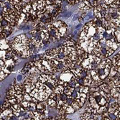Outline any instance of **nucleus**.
Segmentation results:
<instances>
[{"label": "nucleus", "instance_id": "1", "mask_svg": "<svg viewBox=\"0 0 120 120\" xmlns=\"http://www.w3.org/2000/svg\"><path fill=\"white\" fill-rule=\"evenodd\" d=\"M8 38L0 39V82L12 73L18 63L19 57L10 45Z\"/></svg>", "mask_w": 120, "mask_h": 120}, {"label": "nucleus", "instance_id": "2", "mask_svg": "<svg viewBox=\"0 0 120 120\" xmlns=\"http://www.w3.org/2000/svg\"><path fill=\"white\" fill-rule=\"evenodd\" d=\"M37 80L40 82H41L42 83H45L47 81H48V76L46 73H41L40 74H39L37 77Z\"/></svg>", "mask_w": 120, "mask_h": 120}, {"label": "nucleus", "instance_id": "3", "mask_svg": "<svg viewBox=\"0 0 120 120\" xmlns=\"http://www.w3.org/2000/svg\"><path fill=\"white\" fill-rule=\"evenodd\" d=\"M99 87V89H100L101 90H102V91H104L105 93H106V94H110V89H111V88L108 86V84H107L106 83L104 82V83H101Z\"/></svg>", "mask_w": 120, "mask_h": 120}, {"label": "nucleus", "instance_id": "4", "mask_svg": "<svg viewBox=\"0 0 120 120\" xmlns=\"http://www.w3.org/2000/svg\"><path fill=\"white\" fill-rule=\"evenodd\" d=\"M74 88H73V87H71L69 86H66L64 87V91H63V93L66 94L68 96H71V93L74 91Z\"/></svg>", "mask_w": 120, "mask_h": 120}, {"label": "nucleus", "instance_id": "5", "mask_svg": "<svg viewBox=\"0 0 120 120\" xmlns=\"http://www.w3.org/2000/svg\"><path fill=\"white\" fill-rule=\"evenodd\" d=\"M47 101V103H48V106H50V108H56V101L52 99H51V98H48V99H46Z\"/></svg>", "mask_w": 120, "mask_h": 120}, {"label": "nucleus", "instance_id": "6", "mask_svg": "<svg viewBox=\"0 0 120 120\" xmlns=\"http://www.w3.org/2000/svg\"><path fill=\"white\" fill-rule=\"evenodd\" d=\"M63 91H64V86H63L62 85H57L56 87H55V89H54V92H55L56 94H60L62 93H63Z\"/></svg>", "mask_w": 120, "mask_h": 120}, {"label": "nucleus", "instance_id": "7", "mask_svg": "<svg viewBox=\"0 0 120 120\" xmlns=\"http://www.w3.org/2000/svg\"><path fill=\"white\" fill-rule=\"evenodd\" d=\"M79 92L80 93H84L86 94H88L89 92V86H80L79 87Z\"/></svg>", "mask_w": 120, "mask_h": 120}, {"label": "nucleus", "instance_id": "8", "mask_svg": "<svg viewBox=\"0 0 120 120\" xmlns=\"http://www.w3.org/2000/svg\"><path fill=\"white\" fill-rule=\"evenodd\" d=\"M110 94H111L112 97L114 98V99H117V98H119V92L116 91L115 88H112L110 89Z\"/></svg>", "mask_w": 120, "mask_h": 120}, {"label": "nucleus", "instance_id": "9", "mask_svg": "<svg viewBox=\"0 0 120 120\" xmlns=\"http://www.w3.org/2000/svg\"><path fill=\"white\" fill-rule=\"evenodd\" d=\"M75 109L71 106V105H68L66 109H65V112H66V114H72L73 113H75Z\"/></svg>", "mask_w": 120, "mask_h": 120}, {"label": "nucleus", "instance_id": "10", "mask_svg": "<svg viewBox=\"0 0 120 120\" xmlns=\"http://www.w3.org/2000/svg\"><path fill=\"white\" fill-rule=\"evenodd\" d=\"M71 106L74 109L75 112H76V111H78V110L79 109H81V107L79 106V105L78 104V103L75 101V99L73 101V102L71 103Z\"/></svg>", "mask_w": 120, "mask_h": 120}, {"label": "nucleus", "instance_id": "11", "mask_svg": "<svg viewBox=\"0 0 120 120\" xmlns=\"http://www.w3.org/2000/svg\"><path fill=\"white\" fill-rule=\"evenodd\" d=\"M58 96H59V98H60V100H62L63 102H65V103H66V100H67V99H68V96L65 94H64V93H62V94H58Z\"/></svg>", "mask_w": 120, "mask_h": 120}, {"label": "nucleus", "instance_id": "12", "mask_svg": "<svg viewBox=\"0 0 120 120\" xmlns=\"http://www.w3.org/2000/svg\"><path fill=\"white\" fill-rule=\"evenodd\" d=\"M45 84V85H46V86L48 87V88H49L50 90H52V91H54V89H55V87H56V86H54V85H53V84H52V83L50 81H47V82H46Z\"/></svg>", "mask_w": 120, "mask_h": 120}, {"label": "nucleus", "instance_id": "13", "mask_svg": "<svg viewBox=\"0 0 120 120\" xmlns=\"http://www.w3.org/2000/svg\"><path fill=\"white\" fill-rule=\"evenodd\" d=\"M87 35H88V30L82 29V30L80 32L79 37H85V36H87ZM87 37H88V36H87Z\"/></svg>", "mask_w": 120, "mask_h": 120}, {"label": "nucleus", "instance_id": "14", "mask_svg": "<svg viewBox=\"0 0 120 120\" xmlns=\"http://www.w3.org/2000/svg\"><path fill=\"white\" fill-rule=\"evenodd\" d=\"M24 95V100H25V101H31V99H32V97L30 96V94H28V93H25V94H23Z\"/></svg>", "mask_w": 120, "mask_h": 120}, {"label": "nucleus", "instance_id": "15", "mask_svg": "<svg viewBox=\"0 0 120 120\" xmlns=\"http://www.w3.org/2000/svg\"><path fill=\"white\" fill-rule=\"evenodd\" d=\"M57 97H58V94H56L54 91H52V92L50 93V94L49 95V98H51V99H54V100H56V101Z\"/></svg>", "mask_w": 120, "mask_h": 120}, {"label": "nucleus", "instance_id": "16", "mask_svg": "<svg viewBox=\"0 0 120 120\" xmlns=\"http://www.w3.org/2000/svg\"><path fill=\"white\" fill-rule=\"evenodd\" d=\"M75 101L78 103V104L79 105V106L81 108V107H83V105H84V103H83L81 100H80V99H79V98H75Z\"/></svg>", "mask_w": 120, "mask_h": 120}, {"label": "nucleus", "instance_id": "17", "mask_svg": "<svg viewBox=\"0 0 120 120\" xmlns=\"http://www.w3.org/2000/svg\"><path fill=\"white\" fill-rule=\"evenodd\" d=\"M108 114H109V119H112V120L117 119V120H119V119L114 115V113H108Z\"/></svg>", "mask_w": 120, "mask_h": 120}, {"label": "nucleus", "instance_id": "18", "mask_svg": "<svg viewBox=\"0 0 120 120\" xmlns=\"http://www.w3.org/2000/svg\"><path fill=\"white\" fill-rule=\"evenodd\" d=\"M77 95H78V92L76 91L75 89H74V91L71 93V96L73 98V99H75V98H76L77 97Z\"/></svg>", "mask_w": 120, "mask_h": 120}, {"label": "nucleus", "instance_id": "19", "mask_svg": "<svg viewBox=\"0 0 120 120\" xmlns=\"http://www.w3.org/2000/svg\"><path fill=\"white\" fill-rule=\"evenodd\" d=\"M113 1H114V0H103L104 3L106 4H107V5H109L111 3L113 2Z\"/></svg>", "mask_w": 120, "mask_h": 120}, {"label": "nucleus", "instance_id": "20", "mask_svg": "<svg viewBox=\"0 0 120 120\" xmlns=\"http://www.w3.org/2000/svg\"><path fill=\"white\" fill-rule=\"evenodd\" d=\"M83 19H84V18H83V17H79V19H78V20H79V22H81L83 20Z\"/></svg>", "mask_w": 120, "mask_h": 120}, {"label": "nucleus", "instance_id": "21", "mask_svg": "<svg viewBox=\"0 0 120 120\" xmlns=\"http://www.w3.org/2000/svg\"><path fill=\"white\" fill-rule=\"evenodd\" d=\"M36 1H38V0H36Z\"/></svg>", "mask_w": 120, "mask_h": 120}]
</instances>
